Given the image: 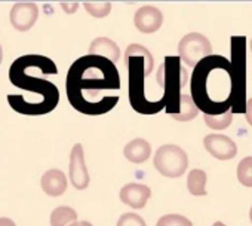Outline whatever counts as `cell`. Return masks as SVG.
<instances>
[{
	"mask_svg": "<svg viewBox=\"0 0 252 226\" xmlns=\"http://www.w3.org/2000/svg\"><path fill=\"white\" fill-rule=\"evenodd\" d=\"M156 226H193L191 220L180 214H166L162 216Z\"/></svg>",
	"mask_w": 252,
	"mask_h": 226,
	"instance_id": "obj_21",
	"label": "cell"
},
{
	"mask_svg": "<svg viewBox=\"0 0 252 226\" xmlns=\"http://www.w3.org/2000/svg\"><path fill=\"white\" fill-rule=\"evenodd\" d=\"M134 23H135V27L141 33L152 35V33H156L160 29V26L163 23V15L158 8H155L152 5H147V6L140 8L135 12Z\"/></svg>",
	"mask_w": 252,
	"mask_h": 226,
	"instance_id": "obj_11",
	"label": "cell"
},
{
	"mask_svg": "<svg viewBox=\"0 0 252 226\" xmlns=\"http://www.w3.org/2000/svg\"><path fill=\"white\" fill-rule=\"evenodd\" d=\"M0 60H2V55H0Z\"/></svg>",
	"mask_w": 252,
	"mask_h": 226,
	"instance_id": "obj_31",
	"label": "cell"
},
{
	"mask_svg": "<svg viewBox=\"0 0 252 226\" xmlns=\"http://www.w3.org/2000/svg\"><path fill=\"white\" fill-rule=\"evenodd\" d=\"M120 89L119 72L107 58L85 55L76 60L67 73L65 91L70 104L83 115L98 116L110 112L119 103L117 95L105 91Z\"/></svg>",
	"mask_w": 252,
	"mask_h": 226,
	"instance_id": "obj_1",
	"label": "cell"
},
{
	"mask_svg": "<svg viewBox=\"0 0 252 226\" xmlns=\"http://www.w3.org/2000/svg\"><path fill=\"white\" fill-rule=\"evenodd\" d=\"M251 52H252V39H251Z\"/></svg>",
	"mask_w": 252,
	"mask_h": 226,
	"instance_id": "obj_30",
	"label": "cell"
},
{
	"mask_svg": "<svg viewBox=\"0 0 252 226\" xmlns=\"http://www.w3.org/2000/svg\"><path fill=\"white\" fill-rule=\"evenodd\" d=\"M70 226H92V225H91L89 222H85V220H83V222H74V223H71Z\"/></svg>",
	"mask_w": 252,
	"mask_h": 226,
	"instance_id": "obj_27",
	"label": "cell"
},
{
	"mask_svg": "<svg viewBox=\"0 0 252 226\" xmlns=\"http://www.w3.org/2000/svg\"><path fill=\"white\" fill-rule=\"evenodd\" d=\"M39 18V8L32 2L15 3L11 9V24L18 32H29Z\"/></svg>",
	"mask_w": 252,
	"mask_h": 226,
	"instance_id": "obj_8",
	"label": "cell"
},
{
	"mask_svg": "<svg viewBox=\"0 0 252 226\" xmlns=\"http://www.w3.org/2000/svg\"><path fill=\"white\" fill-rule=\"evenodd\" d=\"M237 179L243 186L252 188V156H246L239 162Z\"/></svg>",
	"mask_w": 252,
	"mask_h": 226,
	"instance_id": "obj_20",
	"label": "cell"
},
{
	"mask_svg": "<svg viewBox=\"0 0 252 226\" xmlns=\"http://www.w3.org/2000/svg\"><path fill=\"white\" fill-rule=\"evenodd\" d=\"M55 63L43 55H24L17 58L9 69V79L14 86L26 89L27 94H11L8 103L21 115H46L60 101L58 88L43 79V75H57Z\"/></svg>",
	"mask_w": 252,
	"mask_h": 226,
	"instance_id": "obj_2",
	"label": "cell"
},
{
	"mask_svg": "<svg viewBox=\"0 0 252 226\" xmlns=\"http://www.w3.org/2000/svg\"><path fill=\"white\" fill-rule=\"evenodd\" d=\"M212 55V46L206 36L200 33H189L178 43V57L189 66L196 67L200 61Z\"/></svg>",
	"mask_w": 252,
	"mask_h": 226,
	"instance_id": "obj_7",
	"label": "cell"
},
{
	"mask_svg": "<svg viewBox=\"0 0 252 226\" xmlns=\"http://www.w3.org/2000/svg\"><path fill=\"white\" fill-rule=\"evenodd\" d=\"M117 226H147L144 219L135 213H125L119 217Z\"/></svg>",
	"mask_w": 252,
	"mask_h": 226,
	"instance_id": "obj_23",
	"label": "cell"
},
{
	"mask_svg": "<svg viewBox=\"0 0 252 226\" xmlns=\"http://www.w3.org/2000/svg\"><path fill=\"white\" fill-rule=\"evenodd\" d=\"M70 182L79 190H83L89 186V174L85 164L83 148L80 143L74 145L70 153Z\"/></svg>",
	"mask_w": 252,
	"mask_h": 226,
	"instance_id": "obj_9",
	"label": "cell"
},
{
	"mask_svg": "<svg viewBox=\"0 0 252 226\" xmlns=\"http://www.w3.org/2000/svg\"><path fill=\"white\" fill-rule=\"evenodd\" d=\"M89 55H96L110 60L111 63H117L120 60L119 46L108 38H96L92 40L89 46Z\"/></svg>",
	"mask_w": 252,
	"mask_h": 226,
	"instance_id": "obj_14",
	"label": "cell"
},
{
	"mask_svg": "<svg viewBox=\"0 0 252 226\" xmlns=\"http://www.w3.org/2000/svg\"><path fill=\"white\" fill-rule=\"evenodd\" d=\"M0 226H17V225L14 223V220L8 217H0Z\"/></svg>",
	"mask_w": 252,
	"mask_h": 226,
	"instance_id": "obj_26",
	"label": "cell"
},
{
	"mask_svg": "<svg viewBox=\"0 0 252 226\" xmlns=\"http://www.w3.org/2000/svg\"><path fill=\"white\" fill-rule=\"evenodd\" d=\"M245 115H246V121L248 124L252 127V97L248 98V103H246V112H245Z\"/></svg>",
	"mask_w": 252,
	"mask_h": 226,
	"instance_id": "obj_24",
	"label": "cell"
},
{
	"mask_svg": "<svg viewBox=\"0 0 252 226\" xmlns=\"http://www.w3.org/2000/svg\"><path fill=\"white\" fill-rule=\"evenodd\" d=\"M249 219H251V223H252V207H251V211H249Z\"/></svg>",
	"mask_w": 252,
	"mask_h": 226,
	"instance_id": "obj_29",
	"label": "cell"
},
{
	"mask_svg": "<svg viewBox=\"0 0 252 226\" xmlns=\"http://www.w3.org/2000/svg\"><path fill=\"white\" fill-rule=\"evenodd\" d=\"M152 195V190L149 186L146 185H141V183H129L122 188L119 196H120V201L126 205H129L135 210H140V208H144L149 198Z\"/></svg>",
	"mask_w": 252,
	"mask_h": 226,
	"instance_id": "obj_12",
	"label": "cell"
},
{
	"mask_svg": "<svg viewBox=\"0 0 252 226\" xmlns=\"http://www.w3.org/2000/svg\"><path fill=\"white\" fill-rule=\"evenodd\" d=\"M200 110L197 109L194 100L191 95L189 94H183L181 97V106H180V112L177 113V115H174L172 118L175 121H180V122H187V121H191L197 116V113Z\"/></svg>",
	"mask_w": 252,
	"mask_h": 226,
	"instance_id": "obj_16",
	"label": "cell"
},
{
	"mask_svg": "<svg viewBox=\"0 0 252 226\" xmlns=\"http://www.w3.org/2000/svg\"><path fill=\"white\" fill-rule=\"evenodd\" d=\"M155 168L165 177H180L186 173L189 158L186 152L177 145H163L156 151L153 159Z\"/></svg>",
	"mask_w": 252,
	"mask_h": 226,
	"instance_id": "obj_6",
	"label": "cell"
},
{
	"mask_svg": "<svg viewBox=\"0 0 252 226\" xmlns=\"http://www.w3.org/2000/svg\"><path fill=\"white\" fill-rule=\"evenodd\" d=\"M125 66L129 73V103L132 109L141 115H155L166 109V101L162 97L158 101H150L146 97L144 79L153 72L155 60L147 48L132 43L125 51Z\"/></svg>",
	"mask_w": 252,
	"mask_h": 226,
	"instance_id": "obj_3",
	"label": "cell"
},
{
	"mask_svg": "<svg viewBox=\"0 0 252 226\" xmlns=\"http://www.w3.org/2000/svg\"><path fill=\"white\" fill-rule=\"evenodd\" d=\"M77 222V213L71 207H58L51 214V226H70Z\"/></svg>",
	"mask_w": 252,
	"mask_h": 226,
	"instance_id": "obj_18",
	"label": "cell"
},
{
	"mask_svg": "<svg viewBox=\"0 0 252 226\" xmlns=\"http://www.w3.org/2000/svg\"><path fill=\"white\" fill-rule=\"evenodd\" d=\"M187 82V72L181 66L180 57H166L158 70V83L163 91L166 101V113L177 115L181 106V88Z\"/></svg>",
	"mask_w": 252,
	"mask_h": 226,
	"instance_id": "obj_4",
	"label": "cell"
},
{
	"mask_svg": "<svg viewBox=\"0 0 252 226\" xmlns=\"http://www.w3.org/2000/svg\"><path fill=\"white\" fill-rule=\"evenodd\" d=\"M203 145L209 155L221 161L233 159L237 155L236 143L224 134H209L203 139Z\"/></svg>",
	"mask_w": 252,
	"mask_h": 226,
	"instance_id": "obj_10",
	"label": "cell"
},
{
	"mask_svg": "<svg viewBox=\"0 0 252 226\" xmlns=\"http://www.w3.org/2000/svg\"><path fill=\"white\" fill-rule=\"evenodd\" d=\"M231 48V80H233V107L231 113L246 112V38L233 36L230 39Z\"/></svg>",
	"mask_w": 252,
	"mask_h": 226,
	"instance_id": "obj_5",
	"label": "cell"
},
{
	"mask_svg": "<svg viewBox=\"0 0 252 226\" xmlns=\"http://www.w3.org/2000/svg\"><path fill=\"white\" fill-rule=\"evenodd\" d=\"M123 155L125 158L134 162V164H141L146 162L150 155H152V146L147 140L144 139H135L132 142H129L123 149Z\"/></svg>",
	"mask_w": 252,
	"mask_h": 226,
	"instance_id": "obj_15",
	"label": "cell"
},
{
	"mask_svg": "<svg viewBox=\"0 0 252 226\" xmlns=\"http://www.w3.org/2000/svg\"><path fill=\"white\" fill-rule=\"evenodd\" d=\"M61 8H63L67 14H74L76 9L79 8V3H61Z\"/></svg>",
	"mask_w": 252,
	"mask_h": 226,
	"instance_id": "obj_25",
	"label": "cell"
},
{
	"mask_svg": "<svg viewBox=\"0 0 252 226\" xmlns=\"http://www.w3.org/2000/svg\"><path fill=\"white\" fill-rule=\"evenodd\" d=\"M85 9L95 18H104L111 11V3L108 2H95V3H85Z\"/></svg>",
	"mask_w": 252,
	"mask_h": 226,
	"instance_id": "obj_22",
	"label": "cell"
},
{
	"mask_svg": "<svg viewBox=\"0 0 252 226\" xmlns=\"http://www.w3.org/2000/svg\"><path fill=\"white\" fill-rule=\"evenodd\" d=\"M187 189L194 196L206 195V173L203 170H191L187 177Z\"/></svg>",
	"mask_w": 252,
	"mask_h": 226,
	"instance_id": "obj_17",
	"label": "cell"
},
{
	"mask_svg": "<svg viewBox=\"0 0 252 226\" xmlns=\"http://www.w3.org/2000/svg\"><path fill=\"white\" fill-rule=\"evenodd\" d=\"M40 186L45 193L51 196H60L67 190V177L61 170L52 168L42 176Z\"/></svg>",
	"mask_w": 252,
	"mask_h": 226,
	"instance_id": "obj_13",
	"label": "cell"
},
{
	"mask_svg": "<svg viewBox=\"0 0 252 226\" xmlns=\"http://www.w3.org/2000/svg\"><path fill=\"white\" fill-rule=\"evenodd\" d=\"M212 226H225V225H224L222 222H215V223H214Z\"/></svg>",
	"mask_w": 252,
	"mask_h": 226,
	"instance_id": "obj_28",
	"label": "cell"
},
{
	"mask_svg": "<svg viewBox=\"0 0 252 226\" xmlns=\"http://www.w3.org/2000/svg\"><path fill=\"white\" fill-rule=\"evenodd\" d=\"M233 121V113L231 112H227V113H222V115H205V124L211 128V130H225Z\"/></svg>",
	"mask_w": 252,
	"mask_h": 226,
	"instance_id": "obj_19",
	"label": "cell"
}]
</instances>
